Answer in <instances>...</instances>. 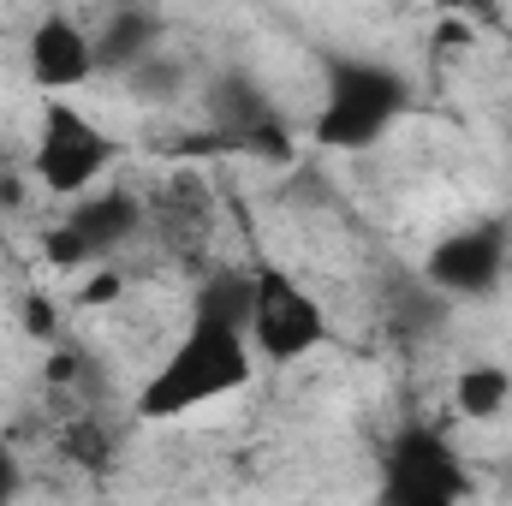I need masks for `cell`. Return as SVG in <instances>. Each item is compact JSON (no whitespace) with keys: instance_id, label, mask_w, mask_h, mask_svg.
<instances>
[{"instance_id":"1","label":"cell","mask_w":512,"mask_h":506,"mask_svg":"<svg viewBox=\"0 0 512 506\" xmlns=\"http://www.w3.org/2000/svg\"><path fill=\"white\" fill-rule=\"evenodd\" d=\"M251 381V340L215 322H185L173 352L155 364V376L137 387V423H167L197 405H215Z\"/></svg>"},{"instance_id":"9","label":"cell","mask_w":512,"mask_h":506,"mask_svg":"<svg viewBox=\"0 0 512 506\" xmlns=\"http://www.w3.org/2000/svg\"><path fill=\"white\" fill-rule=\"evenodd\" d=\"M203 114H209V126L221 131L227 143H245L251 131L274 126L268 90L256 84L251 72H239V66H227V72H215V78L203 84Z\"/></svg>"},{"instance_id":"10","label":"cell","mask_w":512,"mask_h":506,"mask_svg":"<svg viewBox=\"0 0 512 506\" xmlns=\"http://www.w3.org/2000/svg\"><path fill=\"white\" fill-rule=\"evenodd\" d=\"M161 36H167L161 12L120 6V12L102 24V36H96V72H108V78H131L149 54H161Z\"/></svg>"},{"instance_id":"5","label":"cell","mask_w":512,"mask_h":506,"mask_svg":"<svg viewBox=\"0 0 512 506\" xmlns=\"http://www.w3.org/2000/svg\"><path fill=\"white\" fill-rule=\"evenodd\" d=\"M256 274V316H251V340L268 364H298L304 352H316L328 340V316L322 304L286 274V268H251Z\"/></svg>"},{"instance_id":"17","label":"cell","mask_w":512,"mask_h":506,"mask_svg":"<svg viewBox=\"0 0 512 506\" xmlns=\"http://www.w3.org/2000/svg\"><path fill=\"white\" fill-rule=\"evenodd\" d=\"M24 334H30V340H54V334H60L48 298H24Z\"/></svg>"},{"instance_id":"19","label":"cell","mask_w":512,"mask_h":506,"mask_svg":"<svg viewBox=\"0 0 512 506\" xmlns=\"http://www.w3.org/2000/svg\"><path fill=\"white\" fill-rule=\"evenodd\" d=\"M114 298H120V274L114 268H96L90 286H84V304H114Z\"/></svg>"},{"instance_id":"12","label":"cell","mask_w":512,"mask_h":506,"mask_svg":"<svg viewBox=\"0 0 512 506\" xmlns=\"http://www.w3.org/2000/svg\"><path fill=\"white\" fill-rule=\"evenodd\" d=\"M453 405H459V417H471V423H495L512 405V376L501 364H465L459 381H453Z\"/></svg>"},{"instance_id":"7","label":"cell","mask_w":512,"mask_h":506,"mask_svg":"<svg viewBox=\"0 0 512 506\" xmlns=\"http://www.w3.org/2000/svg\"><path fill=\"white\" fill-rule=\"evenodd\" d=\"M84 78H96V36L66 12H48L30 30V84L48 96H66Z\"/></svg>"},{"instance_id":"2","label":"cell","mask_w":512,"mask_h":506,"mask_svg":"<svg viewBox=\"0 0 512 506\" xmlns=\"http://www.w3.org/2000/svg\"><path fill=\"white\" fill-rule=\"evenodd\" d=\"M405 102H411V90H405V78L393 66L364 60V54H328V90H322V114H316V143L322 149H370L405 114Z\"/></svg>"},{"instance_id":"11","label":"cell","mask_w":512,"mask_h":506,"mask_svg":"<svg viewBox=\"0 0 512 506\" xmlns=\"http://www.w3.org/2000/svg\"><path fill=\"white\" fill-rule=\"evenodd\" d=\"M251 316H256V274L239 268H215L197 292H191V322H215L251 340Z\"/></svg>"},{"instance_id":"8","label":"cell","mask_w":512,"mask_h":506,"mask_svg":"<svg viewBox=\"0 0 512 506\" xmlns=\"http://www.w3.org/2000/svg\"><path fill=\"white\" fill-rule=\"evenodd\" d=\"M66 227L90 245V256H108V251H120V245L137 239V227H143V203H137V191H126V185L84 191V197L66 209Z\"/></svg>"},{"instance_id":"21","label":"cell","mask_w":512,"mask_h":506,"mask_svg":"<svg viewBox=\"0 0 512 506\" xmlns=\"http://www.w3.org/2000/svg\"><path fill=\"white\" fill-rule=\"evenodd\" d=\"M441 506H465V501H441Z\"/></svg>"},{"instance_id":"18","label":"cell","mask_w":512,"mask_h":506,"mask_svg":"<svg viewBox=\"0 0 512 506\" xmlns=\"http://www.w3.org/2000/svg\"><path fill=\"white\" fill-rule=\"evenodd\" d=\"M18 489H24L18 453H12V447H0V506H12V501H18Z\"/></svg>"},{"instance_id":"4","label":"cell","mask_w":512,"mask_h":506,"mask_svg":"<svg viewBox=\"0 0 512 506\" xmlns=\"http://www.w3.org/2000/svg\"><path fill=\"white\" fill-rule=\"evenodd\" d=\"M114 161V143L108 131L96 126L90 114H78L66 96H48L42 102V131H36V179L60 197H84Z\"/></svg>"},{"instance_id":"16","label":"cell","mask_w":512,"mask_h":506,"mask_svg":"<svg viewBox=\"0 0 512 506\" xmlns=\"http://www.w3.org/2000/svg\"><path fill=\"white\" fill-rule=\"evenodd\" d=\"M42 256L54 262V268H84V262H96L90 245L72 233V227H54V233H42Z\"/></svg>"},{"instance_id":"20","label":"cell","mask_w":512,"mask_h":506,"mask_svg":"<svg viewBox=\"0 0 512 506\" xmlns=\"http://www.w3.org/2000/svg\"><path fill=\"white\" fill-rule=\"evenodd\" d=\"M0 185H6V149H0Z\"/></svg>"},{"instance_id":"14","label":"cell","mask_w":512,"mask_h":506,"mask_svg":"<svg viewBox=\"0 0 512 506\" xmlns=\"http://www.w3.org/2000/svg\"><path fill=\"white\" fill-rule=\"evenodd\" d=\"M60 453L72 459V465H84V471H108L114 465V429L108 423H66V435H60Z\"/></svg>"},{"instance_id":"13","label":"cell","mask_w":512,"mask_h":506,"mask_svg":"<svg viewBox=\"0 0 512 506\" xmlns=\"http://www.w3.org/2000/svg\"><path fill=\"white\" fill-rule=\"evenodd\" d=\"M441 310H447V298L429 280H399L393 286V322H399V334H429L441 322Z\"/></svg>"},{"instance_id":"15","label":"cell","mask_w":512,"mask_h":506,"mask_svg":"<svg viewBox=\"0 0 512 506\" xmlns=\"http://www.w3.org/2000/svg\"><path fill=\"white\" fill-rule=\"evenodd\" d=\"M120 84H126L137 102H167V96H173V90L185 84V60L161 48V54H149V60H143V66H137L131 78H120Z\"/></svg>"},{"instance_id":"6","label":"cell","mask_w":512,"mask_h":506,"mask_svg":"<svg viewBox=\"0 0 512 506\" xmlns=\"http://www.w3.org/2000/svg\"><path fill=\"white\" fill-rule=\"evenodd\" d=\"M507 227L501 221H477V227H459L447 233L435 251L423 256V280L441 292V298H483L495 292V280L507 274Z\"/></svg>"},{"instance_id":"3","label":"cell","mask_w":512,"mask_h":506,"mask_svg":"<svg viewBox=\"0 0 512 506\" xmlns=\"http://www.w3.org/2000/svg\"><path fill=\"white\" fill-rule=\"evenodd\" d=\"M471 477L459 447L441 429H399L382 453V506H441V501H465Z\"/></svg>"}]
</instances>
